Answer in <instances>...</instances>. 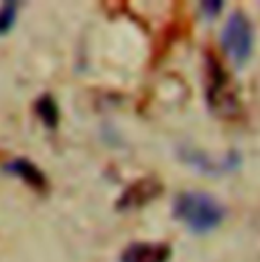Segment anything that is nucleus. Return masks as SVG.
Returning <instances> with one entry per match:
<instances>
[{
    "mask_svg": "<svg viewBox=\"0 0 260 262\" xmlns=\"http://www.w3.org/2000/svg\"><path fill=\"white\" fill-rule=\"evenodd\" d=\"M173 213L193 234H209L224 222V207L213 195L205 191H185L175 197Z\"/></svg>",
    "mask_w": 260,
    "mask_h": 262,
    "instance_id": "f257e3e1",
    "label": "nucleus"
},
{
    "mask_svg": "<svg viewBox=\"0 0 260 262\" xmlns=\"http://www.w3.org/2000/svg\"><path fill=\"white\" fill-rule=\"evenodd\" d=\"M222 45L226 55L236 67H242L248 63L254 49V33L248 16L240 10H234L224 25L222 31Z\"/></svg>",
    "mask_w": 260,
    "mask_h": 262,
    "instance_id": "f03ea898",
    "label": "nucleus"
},
{
    "mask_svg": "<svg viewBox=\"0 0 260 262\" xmlns=\"http://www.w3.org/2000/svg\"><path fill=\"white\" fill-rule=\"evenodd\" d=\"M207 104L215 114H230L236 108V94L230 75L215 55H207Z\"/></svg>",
    "mask_w": 260,
    "mask_h": 262,
    "instance_id": "7ed1b4c3",
    "label": "nucleus"
},
{
    "mask_svg": "<svg viewBox=\"0 0 260 262\" xmlns=\"http://www.w3.org/2000/svg\"><path fill=\"white\" fill-rule=\"evenodd\" d=\"M181 159L187 165H191L193 169L203 171V173H209V175L228 173V171L238 169V165H240V155L238 152H230L224 159H209L205 152L191 148V150H181Z\"/></svg>",
    "mask_w": 260,
    "mask_h": 262,
    "instance_id": "20e7f679",
    "label": "nucleus"
},
{
    "mask_svg": "<svg viewBox=\"0 0 260 262\" xmlns=\"http://www.w3.org/2000/svg\"><path fill=\"white\" fill-rule=\"evenodd\" d=\"M163 193V185L157 179H138L134 181L130 187H126V191L118 199V209L128 211V209H138L142 205H146L148 201H153L155 197H159Z\"/></svg>",
    "mask_w": 260,
    "mask_h": 262,
    "instance_id": "39448f33",
    "label": "nucleus"
},
{
    "mask_svg": "<svg viewBox=\"0 0 260 262\" xmlns=\"http://www.w3.org/2000/svg\"><path fill=\"white\" fill-rule=\"evenodd\" d=\"M171 246L165 242H134L124 248L120 262H169Z\"/></svg>",
    "mask_w": 260,
    "mask_h": 262,
    "instance_id": "423d86ee",
    "label": "nucleus"
},
{
    "mask_svg": "<svg viewBox=\"0 0 260 262\" xmlns=\"http://www.w3.org/2000/svg\"><path fill=\"white\" fill-rule=\"evenodd\" d=\"M6 169L10 173H14L16 177H20L27 185H31L33 189H39V191H45L47 189V177L39 171L37 165H33L31 161L27 159H16L12 161L10 165H6Z\"/></svg>",
    "mask_w": 260,
    "mask_h": 262,
    "instance_id": "0eeeda50",
    "label": "nucleus"
},
{
    "mask_svg": "<svg viewBox=\"0 0 260 262\" xmlns=\"http://www.w3.org/2000/svg\"><path fill=\"white\" fill-rule=\"evenodd\" d=\"M35 110H37V116L41 118V122L47 126V128H57L59 124V108H57V102L53 100V96L45 94L37 100L35 104Z\"/></svg>",
    "mask_w": 260,
    "mask_h": 262,
    "instance_id": "6e6552de",
    "label": "nucleus"
},
{
    "mask_svg": "<svg viewBox=\"0 0 260 262\" xmlns=\"http://www.w3.org/2000/svg\"><path fill=\"white\" fill-rule=\"evenodd\" d=\"M18 14V2H2L0 6V37L8 35L16 23Z\"/></svg>",
    "mask_w": 260,
    "mask_h": 262,
    "instance_id": "1a4fd4ad",
    "label": "nucleus"
},
{
    "mask_svg": "<svg viewBox=\"0 0 260 262\" xmlns=\"http://www.w3.org/2000/svg\"><path fill=\"white\" fill-rule=\"evenodd\" d=\"M199 8H201V12H203L207 18H215V16L222 12L224 2H222V0H213V2H199Z\"/></svg>",
    "mask_w": 260,
    "mask_h": 262,
    "instance_id": "9d476101",
    "label": "nucleus"
}]
</instances>
